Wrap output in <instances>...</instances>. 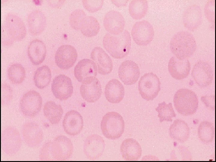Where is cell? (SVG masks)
I'll return each instance as SVG.
<instances>
[{"label": "cell", "mask_w": 216, "mask_h": 162, "mask_svg": "<svg viewBox=\"0 0 216 162\" xmlns=\"http://www.w3.org/2000/svg\"><path fill=\"white\" fill-rule=\"evenodd\" d=\"M170 47L176 57L179 60H184L194 54L196 49V42L193 34L187 31H181L172 37Z\"/></svg>", "instance_id": "3957f363"}, {"label": "cell", "mask_w": 216, "mask_h": 162, "mask_svg": "<svg viewBox=\"0 0 216 162\" xmlns=\"http://www.w3.org/2000/svg\"><path fill=\"white\" fill-rule=\"evenodd\" d=\"M27 22L30 34L37 36L44 30L46 25V18L42 11L38 9H35L32 11L28 14Z\"/></svg>", "instance_id": "603a6c76"}, {"label": "cell", "mask_w": 216, "mask_h": 162, "mask_svg": "<svg viewBox=\"0 0 216 162\" xmlns=\"http://www.w3.org/2000/svg\"><path fill=\"white\" fill-rule=\"evenodd\" d=\"M104 28L108 33L118 35L124 31L125 25V19L119 12L111 10L105 14L103 21Z\"/></svg>", "instance_id": "e0dca14e"}, {"label": "cell", "mask_w": 216, "mask_h": 162, "mask_svg": "<svg viewBox=\"0 0 216 162\" xmlns=\"http://www.w3.org/2000/svg\"><path fill=\"white\" fill-rule=\"evenodd\" d=\"M112 2L117 7L127 5L128 0H111Z\"/></svg>", "instance_id": "b9f144b4"}, {"label": "cell", "mask_w": 216, "mask_h": 162, "mask_svg": "<svg viewBox=\"0 0 216 162\" xmlns=\"http://www.w3.org/2000/svg\"><path fill=\"white\" fill-rule=\"evenodd\" d=\"M77 58L76 50L73 46L62 45L58 49L55 55V62L61 69L67 70L73 67Z\"/></svg>", "instance_id": "4fadbf2b"}, {"label": "cell", "mask_w": 216, "mask_h": 162, "mask_svg": "<svg viewBox=\"0 0 216 162\" xmlns=\"http://www.w3.org/2000/svg\"><path fill=\"white\" fill-rule=\"evenodd\" d=\"M98 68L95 63L87 58L79 61L75 66L74 73L77 81L82 84L89 83L96 78Z\"/></svg>", "instance_id": "8fae6325"}, {"label": "cell", "mask_w": 216, "mask_h": 162, "mask_svg": "<svg viewBox=\"0 0 216 162\" xmlns=\"http://www.w3.org/2000/svg\"><path fill=\"white\" fill-rule=\"evenodd\" d=\"M73 149L70 140L66 136L59 135L43 146L39 152V159L40 161L67 160L71 157Z\"/></svg>", "instance_id": "6da1fadb"}, {"label": "cell", "mask_w": 216, "mask_h": 162, "mask_svg": "<svg viewBox=\"0 0 216 162\" xmlns=\"http://www.w3.org/2000/svg\"><path fill=\"white\" fill-rule=\"evenodd\" d=\"M49 5L53 8H57L62 6L64 4V0H47Z\"/></svg>", "instance_id": "60d3db41"}, {"label": "cell", "mask_w": 216, "mask_h": 162, "mask_svg": "<svg viewBox=\"0 0 216 162\" xmlns=\"http://www.w3.org/2000/svg\"><path fill=\"white\" fill-rule=\"evenodd\" d=\"M53 95L60 100H65L72 95L73 88L71 79L64 74H60L53 79L51 84Z\"/></svg>", "instance_id": "5bb4252c"}, {"label": "cell", "mask_w": 216, "mask_h": 162, "mask_svg": "<svg viewBox=\"0 0 216 162\" xmlns=\"http://www.w3.org/2000/svg\"><path fill=\"white\" fill-rule=\"evenodd\" d=\"M202 16L200 7L196 4L187 7L184 12L183 23L184 27L190 31L196 30L201 25Z\"/></svg>", "instance_id": "d6986e66"}, {"label": "cell", "mask_w": 216, "mask_h": 162, "mask_svg": "<svg viewBox=\"0 0 216 162\" xmlns=\"http://www.w3.org/2000/svg\"><path fill=\"white\" fill-rule=\"evenodd\" d=\"M91 58L96 64L99 74L106 75L112 71L113 66L112 60L101 47L97 46L93 49L91 53Z\"/></svg>", "instance_id": "44dd1931"}, {"label": "cell", "mask_w": 216, "mask_h": 162, "mask_svg": "<svg viewBox=\"0 0 216 162\" xmlns=\"http://www.w3.org/2000/svg\"><path fill=\"white\" fill-rule=\"evenodd\" d=\"M215 0H209L204 7L205 16L208 21L213 25L215 24Z\"/></svg>", "instance_id": "f35d334b"}, {"label": "cell", "mask_w": 216, "mask_h": 162, "mask_svg": "<svg viewBox=\"0 0 216 162\" xmlns=\"http://www.w3.org/2000/svg\"><path fill=\"white\" fill-rule=\"evenodd\" d=\"M100 28V25L97 19L93 16H87L82 22L80 29L83 35L92 37L98 34Z\"/></svg>", "instance_id": "f546056e"}, {"label": "cell", "mask_w": 216, "mask_h": 162, "mask_svg": "<svg viewBox=\"0 0 216 162\" xmlns=\"http://www.w3.org/2000/svg\"><path fill=\"white\" fill-rule=\"evenodd\" d=\"M201 100L205 104L206 107L213 110H214V96H206L201 97Z\"/></svg>", "instance_id": "ab89813d"}, {"label": "cell", "mask_w": 216, "mask_h": 162, "mask_svg": "<svg viewBox=\"0 0 216 162\" xmlns=\"http://www.w3.org/2000/svg\"><path fill=\"white\" fill-rule=\"evenodd\" d=\"M155 110L158 112V116L160 122L164 121L172 122V118L175 117L176 116L171 103L166 104L163 101L159 103Z\"/></svg>", "instance_id": "e575fe53"}, {"label": "cell", "mask_w": 216, "mask_h": 162, "mask_svg": "<svg viewBox=\"0 0 216 162\" xmlns=\"http://www.w3.org/2000/svg\"><path fill=\"white\" fill-rule=\"evenodd\" d=\"M42 98L40 94L34 90L25 93L21 98L20 107L24 116L34 117L40 112L42 106Z\"/></svg>", "instance_id": "ba28073f"}, {"label": "cell", "mask_w": 216, "mask_h": 162, "mask_svg": "<svg viewBox=\"0 0 216 162\" xmlns=\"http://www.w3.org/2000/svg\"><path fill=\"white\" fill-rule=\"evenodd\" d=\"M148 8L146 0H132L129 3L128 10L131 16L134 20H140L146 14Z\"/></svg>", "instance_id": "1f68e13d"}, {"label": "cell", "mask_w": 216, "mask_h": 162, "mask_svg": "<svg viewBox=\"0 0 216 162\" xmlns=\"http://www.w3.org/2000/svg\"><path fill=\"white\" fill-rule=\"evenodd\" d=\"M104 94L106 99L110 103H120L124 96V87L118 80L112 79L106 85Z\"/></svg>", "instance_id": "484cf974"}, {"label": "cell", "mask_w": 216, "mask_h": 162, "mask_svg": "<svg viewBox=\"0 0 216 162\" xmlns=\"http://www.w3.org/2000/svg\"><path fill=\"white\" fill-rule=\"evenodd\" d=\"M118 76L124 85H131L135 83L140 76L137 64L131 60L123 61L118 68Z\"/></svg>", "instance_id": "ac0fdd59"}, {"label": "cell", "mask_w": 216, "mask_h": 162, "mask_svg": "<svg viewBox=\"0 0 216 162\" xmlns=\"http://www.w3.org/2000/svg\"><path fill=\"white\" fill-rule=\"evenodd\" d=\"M198 133L199 138L202 142L206 144L210 143L214 136V128L211 122H202L198 127Z\"/></svg>", "instance_id": "836d02e7"}, {"label": "cell", "mask_w": 216, "mask_h": 162, "mask_svg": "<svg viewBox=\"0 0 216 162\" xmlns=\"http://www.w3.org/2000/svg\"><path fill=\"white\" fill-rule=\"evenodd\" d=\"M174 106L178 112L184 116L193 115L198 106V99L195 92L186 88H181L175 93Z\"/></svg>", "instance_id": "277c9868"}, {"label": "cell", "mask_w": 216, "mask_h": 162, "mask_svg": "<svg viewBox=\"0 0 216 162\" xmlns=\"http://www.w3.org/2000/svg\"><path fill=\"white\" fill-rule=\"evenodd\" d=\"M46 46L41 40L34 39L31 41L27 47L28 56L32 64L38 65L44 61L46 55Z\"/></svg>", "instance_id": "d4e9b609"}, {"label": "cell", "mask_w": 216, "mask_h": 162, "mask_svg": "<svg viewBox=\"0 0 216 162\" xmlns=\"http://www.w3.org/2000/svg\"><path fill=\"white\" fill-rule=\"evenodd\" d=\"M21 134L24 142L31 147L39 146L43 139V131L35 122H27L25 124L22 128Z\"/></svg>", "instance_id": "2e32d148"}, {"label": "cell", "mask_w": 216, "mask_h": 162, "mask_svg": "<svg viewBox=\"0 0 216 162\" xmlns=\"http://www.w3.org/2000/svg\"><path fill=\"white\" fill-rule=\"evenodd\" d=\"M86 16V13L81 9H77L73 10L69 17L70 26L76 30L80 29L82 22Z\"/></svg>", "instance_id": "d590c367"}, {"label": "cell", "mask_w": 216, "mask_h": 162, "mask_svg": "<svg viewBox=\"0 0 216 162\" xmlns=\"http://www.w3.org/2000/svg\"><path fill=\"white\" fill-rule=\"evenodd\" d=\"M191 75L199 86L205 88L212 82L213 78V71L211 65L208 62L200 60L194 64Z\"/></svg>", "instance_id": "7c38bea8"}, {"label": "cell", "mask_w": 216, "mask_h": 162, "mask_svg": "<svg viewBox=\"0 0 216 162\" xmlns=\"http://www.w3.org/2000/svg\"><path fill=\"white\" fill-rule=\"evenodd\" d=\"M51 78L50 69L48 66L44 65L36 70L33 80L35 86L39 89H42L49 85Z\"/></svg>", "instance_id": "4dcf8cb0"}, {"label": "cell", "mask_w": 216, "mask_h": 162, "mask_svg": "<svg viewBox=\"0 0 216 162\" xmlns=\"http://www.w3.org/2000/svg\"><path fill=\"white\" fill-rule=\"evenodd\" d=\"M43 111L45 116L53 124L58 123L63 114L61 105L52 101H49L45 103Z\"/></svg>", "instance_id": "f1b7e54d"}, {"label": "cell", "mask_w": 216, "mask_h": 162, "mask_svg": "<svg viewBox=\"0 0 216 162\" xmlns=\"http://www.w3.org/2000/svg\"><path fill=\"white\" fill-rule=\"evenodd\" d=\"M103 135L106 138L116 140L119 138L124 133V122L122 117L115 112H109L103 117L100 124Z\"/></svg>", "instance_id": "5b68a950"}, {"label": "cell", "mask_w": 216, "mask_h": 162, "mask_svg": "<svg viewBox=\"0 0 216 162\" xmlns=\"http://www.w3.org/2000/svg\"><path fill=\"white\" fill-rule=\"evenodd\" d=\"M84 8L91 12H94L101 9L104 3V0H82Z\"/></svg>", "instance_id": "74e56055"}, {"label": "cell", "mask_w": 216, "mask_h": 162, "mask_svg": "<svg viewBox=\"0 0 216 162\" xmlns=\"http://www.w3.org/2000/svg\"><path fill=\"white\" fill-rule=\"evenodd\" d=\"M13 96L11 87L8 83L3 82L1 86V103L3 105H7L11 101Z\"/></svg>", "instance_id": "8d00e7d4"}, {"label": "cell", "mask_w": 216, "mask_h": 162, "mask_svg": "<svg viewBox=\"0 0 216 162\" xmlns=\"http://www.w3.org/2000/svg\"><path fill=\"white\" fill-rule=\"evenodd\" d=\"M80 92L85 100L89 103L95 102L100 98L102 93L100 82L95 78L89 83L82 84L80 87Z\"/></svg>", "instance_id": "4316f807"}, {"label": "cell", "mask_w": 216, "mask_h": 162, "mask_svg": "<svg viewBox=\"0 0 216 162\" xmlns=\"http://www.w3.org/2000/svg\"><path fill=\"white\" fill-rule=\"evenodd\" d=\"M1 148L4 152L9 155L15 154L19 151L22 145L20 133L15 128L9 127L2 132Z\"/></svg>", "instance_id": "9c48e42d"}, {"label": "cell", "mask_w": 216, "mask_h": 162, "mask_svg": "<svg viewBox=\"0 0 216 162\" xmlns=\"http://www.w3.org/2000/svg\"><path fill=\"white\" fill-rule=\"evenodd\" d=\"M168 70L172 76L176 80L186 78L189 74L190 65L187 59L179 60L175 56L171 57L168 64Z\"/></svg>", "instance_id": "7402d4cb"}, {"label": "cell", "mask_w": 216, "mask_h": 162, "mask_svg": "<svg viewBox=\"0 0 216 162\" xmlns=\"http://www.w3.org/2000/svg\"><path fill=\"white\" fill-rule=\"evenodd\" d=\"M62 126L64 131L68 134L71 136L77 135L80 133L83 128L82 117L77 111H69L64 116Z\"/></svg>", "instance_id": "ffe728a7"}, {"label": "cell", "mask_w": 216, "mask_h": 162, "mask_svg": "<svg viewBox=\"0 0 216 162\" xmlns=\"http://www.w3.org/2000/svg\"><path fill=\"white\" fill-rule=\"evenodd\" d=\"M190 128L184 121L176 119L173 122L169 129L170 137L178 142H186L190 136Z\"/></svg>", "instance_id": "83f0119b"}, {"label": "cell", "mask_w": 216, "mask_h": 162, "mask_svg": "<svg viewBox=\"0 0 216 162\" xmlns=\"http://www.w3.org/2000/svg\"><path fill=\"white\" fill-rule=\"evenodd\" d=\"M102 43L106 51L116 59L125 57L131 49V37L129 32L126 29L117 35L106 33L103 37Z\"/></svg>", "instance_id": "7a4b0ae2"}, {"label": "cell", "mask_w": 216, "mask_h": 162, "mask_svg": "<svg viewBox=\"0 0 216 162\" xmlns=\"http://www.w3.org/2000/svg\"><path fill=\"white\" fill-rule=\"evenodd\" d=\"M120 152L125 160L135 161L140 158L142 150L141 146L136 140L128 138L124 140L121 144Z\"/></svg>", "instance_id": "cb8c5ba5"}, {"label": "cell", "mask_w": 216, "mask_h": 162, "mask_svg": "<svg viewBox=\"0 0 216 162\" xmlns=\"http://www.w3.org/2000/svg\"><path fill=\"white\" fill-rule=\"evenodd\" d=\"M7 73L9 80L13 84H21L25 80V70L20 64L14 63L11 64L8 68Z\"/></svg>", "instance_id": "d6a6232c"}, {"label": "cell", "mask_w": 216, "mask_h": 162, "mask_svg": "<svg viewBox=\"0 0 216 162\" xmlns=\"http://www.w3.org/2000/svg\"><path fill=\"white\" fill-rule=\"evenodd\" d=\"M105 143L103 138L96 134H91L85 139L83 151L87 158L91 160H95L102 155L104 150Z\"/></svg>", "instance_id": "9a60e30c"}, {"label": "cell", "mask_w": 216, "mask_h": 162, "mask_svg": "<svg viewBox=\"0 0 216 162\" xmlns=\"http://www.w3.org/2000/svg\"><path fill=\"white\" fill-rule=\"evenodd\" d=\"M3 28L13 43L14 41H21L26 35V30L24 22L15 14L9 13L6 14Z\"/></svg>", "instance_id": "52a82bcc"}, {"label": "cell", "mask_w": 216, "mask_h": 162, "mask_svg": "<svg viewBox=\"0 0 216 162\" xmlns=\"http://www.w3.org/2000/svg\"><path fill=\"white\" fill-rule=\"evenodd\" d=\"M131 35L136 44L139 46H146L149 44L154 38V28L147 20L138 21L132 27Z\"/></svg>", "instance_id": "30bf717a"}, {"label": "cell", "mask_w": 216, "mask_h": 162, "mask_svg": "<svg viewBox=\"0 0 216 162\" xmlns=\"http://www.w3.org/2000/svg\"><path fill=\"white\" fill-rule=\"evenodd\" d=\"M160 86L159 78L153 73L144 74L138 82L140 94L146 100H152L156 98L160 90Z\"/></svg>", "instance_id": "8992f818"}]
</instances>
